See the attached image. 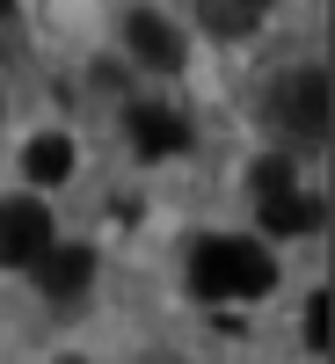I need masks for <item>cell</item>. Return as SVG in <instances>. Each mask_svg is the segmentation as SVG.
Listing matches in <instances>:
<instances>
[{
  "instance_id": "obj_1",
  "label": "cell",
  "mask_w": 335,
  "mask_h": 364,
  "mask_svg": "<svg viewBox=\"0 0 335 364\" xmlns=\"http://www.w3.org/2000/svg\"><path fill=\"white\" fill-rule=\"evenodd\" d=\"M270 284H277V262H270L262 240L248 233H219V240H204V248L190 255V291L197 299H262Z\"/></svg>"
},
{
  "instance_id": "obj_2",
  "label": "cell",
  "mask_w": 335,
  "mask_h": 364,
  "mask_svg": "<svg viewBox=\"0 0 335 364\" xmlns=\"http://www.w3.org/2000/svg\"><path fill=\"white\" fill-rule=\"evenodd\" d=\"M270 124L299 146H321L328 139V73L321 66H299L270 87Z\"/></svg>"
},
{
  "instance_id": "obj_3",
  "label": "cell",
  "mask_w": 335,
  "mask_h": 364,
  "mask_svg": "<svg viewBox=\"0 0 335 364\" xmlns=\"http://www.w3.org/2000/svg\"><path fill=\"white\" fill-rule=\"evenodd\" d=\"M51 211L37 204V197H8L0 204V269H29L44 248H51Z\"/></svg>"
},
{
  "instance_id": "obj_4",
  "label": "cell",
  "mask_w": 335,
  "mask_h": 364,
  "mask_svg": "<svg viewBox=\"0 0 335 364\" xmlns=\"http://www.w3.org/2000/svg\"><path fill=\"white\" fill-rule=\"evenodd\" d=\"M124 44L139 51V66H161V73H175V66H182V37H175V22H168V15H154V8H132Z\"/></svg>"
},
{
  "instance_id": "obj_5",
  "label": "cell",
  "mask_w": 335,
  "mask_h": 364,
  "mask_svg": "<svg viewBox=\"0 0 335 364\" xmlns=\"http://www.w3.org/2000/svg\"><path fill=\"white\" fill-rule=\"evenodd\" d=\"M29 269H37V284L51 299H73V291H87V277H95V248H58V240H51Z\"/></svg>"
},
{
  "instance_id": "obj_6",
  "label": "cell",
  "mask_w": 335,
  "mask_h": 364,
  "mask_svg": "<svg viewBox=\"0 0 335 364\" xmlns=\"http://www.w3.org/2000/svg\"><path fill=\"white\" fill-rule=\"evenodd\" d=\"M132 146H139L146 161L182 154V146H190V124H182V117H168V109H132Z\"/></svg>"
},
{
  "instance_id": "obj_7",
  "label": "cell",
  "mask_w": 335,
  "mask_h": 364,
  "mask_svg": "<svg viewBox=\"0 0 335 364\" xmlns=\"http://www.w3.org/2000/svg\"><path fill=\"white\" fill-rule=\"evenodd\" d=\"M197 15L211 37H248V29L270 15V0H197Z\"/></svg>"
},
{
  "instance_id": "obj_8",
  "label": "cell",
  "mask_w": 335,
  "mask_h": 364,
  "mask_svg": "<svg viewBox=\"0 0 335 364\" xmlns=\"http://www.w3.org/2000/svg\"><path fill=\"white\" fill-rule=\"evenodd\" d=\"M22 175H29V182H66V175H73V139H58V132L29 139V154H22Z\"/></svg>"
},
{
  "instance_id": "obj_9",
  "label": "cell",
  "mask_w": 335,
  "mask_h": 364,
  "mask_svg": "<svg viewBox=\"0 0 335 364\" xmlns=\"http://www.w3.org/2000/svg\"><path fill=\"white\" fill-rule=\"evenodd\" d=\"M314 219H321V204H314V197H299V190L262 197V233H314Z\"/></svg>"
},
{
  "instance_id": "obj_10",
  "label": "cell",
  "mask_w": 335,
  "mask_h": 364,
  "mask_svg": "<svg viewBox=\"0 0 335 364\" xmlns=\"http://www.w3.org/2000/svg\"><path fill=\"white\" fill-rule=\"evenodd\" d=\"M248 175H255V197H277V190H299V182H292V161H255Z\"/></svg>"
},
{
  "instance_id": "obj_11",
  "label": "cell",
  "mask_w": 335,
  "mask_h": 364,
  "mask_svg": "<svg viewBox=\"0 0 335 364\" xmlns=\"http://www.w3.org/2000/svg\"><path fill=\"white\" fill-rule=\"evenodd\" d=\"M307 350H328V291H314L307 306Z\"/></svg>"
}]
</instances>
